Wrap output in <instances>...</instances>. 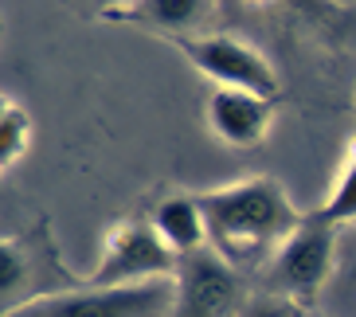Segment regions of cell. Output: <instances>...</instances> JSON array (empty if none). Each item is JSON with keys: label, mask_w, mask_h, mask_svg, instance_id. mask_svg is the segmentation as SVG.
Here are the masks:
<instances>
[{"label": "cell", "mask_w": 356, "mask_h": 317, "mask_svg": "<svg viewBox=\"0 0 356 317\" xmlns=\"http://www.w3.org/2000/svg\"><path fill=\"white\" fill-rule=\"evenodd\" d=\"M200 204H204V220H208V243L223 259L254 254L274 239H290L302 223L286 200V192L266 177L204 192Z\"/></svg>", "instance_id": "6da1fadb"}, {"label": "cell", "mask_w": 356, "mask_h": 317, "mask_svg": "<svg viewBox=\"0 0 356 317\" xmlns=\"http://www.w3.org/2000/svg\"><path fill=\"white\" fill-rule=\"evenodd\" d=\"M177 278H153L137 286H90L83 294H63L12 309L8 317H172Z\"/></svg>", "instance_id": "7a4b0ae2"}, {"label": "cell", "mask_w": 356, "mask_h": 317, "mask_svg": "<svg viewBox=\"0 0 356 317\" xmlns=\"http://www.w3.org/2000/svg\"><path fill=\"white\" fill-rule=\"evenodd\" d=\"M177 270H180V254L168 251L157 227L129 220L122 227H114L90 286H137V282H153V278H177Z\"/></svg>", "instance_id": "3957f363"}, {"label": "cell", "mask_w": 356, "mask_h": 317, "mask_svg": "<svg viewBox=\"0 0 356 317\" xmlns=\"http://www.w3.org/2000/svg\"><path fill=\"white\" fill-rule=\"evenodd\" d=\"M188 59L200 67V74H208L220 90H247L259 98H278V74L262 59L254 47L231 35H208V40L184 43Z\"/></svg>", "instance_id": "277c9868"}, {"label": "cell", "mask_w": 356, "mask_h": 317, "mask_svg": "<svg viewBox=\"0 0 356 317\" xmlns=\"http://www.w3.org/2000/svg\"><path fill=\"white\" fill-rule=\"evenodd\" d=\"M235 306H239V278L220 251L204 247L180 259L172 317H231Z\"/></svg>", "instance_id": "5b68a950"}, {"label": "cell", "mask_w": 356, "mask_h": 317, "mask_svg": "<svg viewBox=\"0 0 356 317\" xmlns=\"http://www.w3.org/2000/svg\"><path fill=\"white\" fill-rule=\"evenodd\" d=\"M329 266H333V223H325L321 216H305L278 254V275L293 290H317L329 278Z\"/></svg>", "instance_id": "8992f818"}, {"label": "cell", "mask_w": 356, "mask_h": 317, "mask_svg": "<svg viewBox=\"0 0 356 317\" xmlns=\"http://www.w3.org/2000/svg\"><path fill=\"white\" fill-rule=\"evenodd\" d=\"M270 98L247 95V90H216L208 98V126L227 145H259L270 126Z\"/></svg>", "instance_id": "52a82bcc"}, {"label": "cell", "mask_w": 356, "mask_h": 317, "mask_svg": "<svg viewBox=\"0 0 356 317\" xmlns=\"http://www.w3.org/2000/svg\"><path fill=\"white\" fill-rule=\"evenodd\" d=\"M153 227L168 243V251H177L180 259L208 247V220H204L200 196H172V200H165L157 208V216H153Z\"/></svg>", "instance_id": "ba28073f"}, {"label": "cell", "mask_w": 356, "mask_h": 317, "mask_svg": "<svg viewBox=\"0 0 356 317\" xmlns=\"http://www.w3.org/2000/svg\"><path fill=\"white\" fill-rule=\"evenodd\" d=\"M28 145H32V117L24 114L16 98H4L0 102V165L12 169Z\"/></svg>", "instance_id": "9c48e42d"}, {"label": "cell", "mask_w": 356, "mask_h": 317, "mask_svg": "<svg viewBox=\"0 0 356 317\" xmlns=\"http://www.w3.org/2000/svg\"><path fill=\"white\" fill-rule=\"evenodd\" d=\"M314 216H321V220L333 223V227H337V223H353L356 220V145L348 149L345 169H341V177H337L329 200H325Z\"/></svg>", "instance_id": "30bf717a"}, {"label": "cell", "mask_w": 356, "mask_h": 317, "mask_svg": "<svg viewBox=\"0 0 356 317\" xmlns=\"http://www.w3.org/2000/svg\"><path fill=\"white\" fill-rule=\"evenodd\" d=\"M137 8H145L161 24H188L200 4H192V0H157V4H137Z\"/></svg>", "instance_id": "8fae6325"}, {"label": "cell", "mask_w": 356, "mask_h": 317, "mask_svg": "<svg viewBox=\"0 0 356 317\" xmlns=\"http://www.w3.org/2000/svg\"><path fill=\"white\" fill-rule=\"evenodd\" d=\"M20 254H16V243L12 239H4V247H0V290L4 294H16V286H20Z\"/></svg>", "instance_id": "7c38bea8"}]
</instances>
